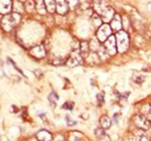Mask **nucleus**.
<instances>
[{
	"instance_id": "obj_1",
	"label": "nucleus",
	"mask_w": 151,
	"mask_h": 141,
	"mask_svg": "<svg viewBox=\"0 0 151 141\" xmlns=\"http://www.w3.org/2000/svg\"><path fill=\"white\" fill-rule=\"evenodd\" d=\"M115 39H116V49L120 53L126 52L129 48V36L126 31H117L116 36H115Z\"/></svg>"
},
{
	"instance_id": "obj_2",
	"label": "nucleus",
	"mask_w": 151,
	"mask_h": 141,
	"mask_svg": "<svg viewBox=\"0 0 151 141\" xmlns=\"http://www.w3.org/2000/svg\"><path fill=\"white\" fill-rule=\"evenodd\" d=\"M20 21V15L18 13H13V14H8L5 15V18L1 21V26L6 31H11Z\"/></svg>"
},
{
	"instance_id": "obj_3",
	"label": "nucleus",
	"mask_w": 151,
	"mask_h": 141,
	"mask_svg": "<svg viewBox=\"0 0 151 141\" xmlns=\"http://www.w3.org/2000/svg\"><path fill=\"white\" fill-rule=\"evenodd\" d=\"M109 36H112V28H111V26H108V24H102V26L99 28L98 33H96V38H98V41H99V42H105Z\"/></svg>"
},
{
	"instance_id": "obj_4",
	"label": "nucleus",
	"mask_w": 151,
	"mask_h": 141,
	"mask_svg": "<svg viewBox=\"0 0 151 141\" xmlns=\"http://www.w3.org/2000/svg\"><path fill=\"white\" fill-rule=\"evenodd\" d=\"M132 120H134V124H135L138 128H141V130H143V131L149 130L151 126L150 122H149L143 115H136Z\"/></svg>"
},
{
	"instance_id": "obj_5",
	"label": "nucleus",
	"mask_w": 151,
	"mask_h": 141,
	"mask_svg": "<svg viewBox=\"0 0 151 141\" xmlns=\"http://www.w3.org/2000/svg\"><path fill=\"white\" fill-rule=\"evenodd\" d=\"M104 43H105V49H106V51L108 52L109 56H113V54L116 53V51H117V49H116V39H115L114 36H109Z\"/></svg>"
},
{
	"instance_id": "obj_6",
	"label": "nucleus",
	"mask_w": 151,
	"mask_h": 141,
	"mask_svg": "<svg viewBox=\"0 0 151 141\" xmlns=\"http://www.w3.org/2000/svg\"><path fill=\"white\" fill-rule=\"evenodd\" d=\"M81 56H80V53L79 51H73V53L71 54V57L69 58V60H68V63H66V65L68 66H70V67H75L77 65H79L83 60H81Z\"/></svg>"
},
{
	"instance_id": "obj_7",
	"label": "nucleus",
	"mask_w": 151,
	"mask_h": 141,
	"mask_svg": "<svg viewBox=\"0 0 151 141\" xmlns=\"http://www.w3.org/2000/svg\"><path fill=\"white\" fill-rule=\"evenodd\" d=\"M100 15H101L102 22H111V21L113 20L115 13H114L113 8H111V7H106V8L104 9V12H102Z\"/></svg>"
},
{
	"instance_id": "obj_8",
	"label": "nucleus",
	"mask_w": 151,
	"mask_h": 141,
	"mask_svg": "<svg viewBox=\"0 0 151 141\" xmlns=\"http://www.w3.org/2000/svg\"><path fill=\"white\" fill-rule=\"evenodd\" d=\"M56 9L59 14H65L69 11V5L66 0H56Z\"/></svg>"
},
{
	"instance_id": "obj_9",
	"label": "nucleus",
	"mask_w": 151,
	"mask_h": 141,
	"mask_svg": "<svg viewBox=\"0 0 151 141\" xmlns=\"http://www.w3.org/2000/svg\"><path fill=\"white\" fill-rule=\"evenodd\" d=\"M111 28H112L113 30H115L116 33L121 30V28H122V22H121L120 15H117V14L114 15L113 20L111 21Z\"/></svg>"
},
{
	"instance_id": "obj_10",
	"label": "nucleus",
	"mask_w": 151,
	"mask_h": 141,
	"mask_svg": "<svg viewBox=\"0 0 151 141\" xmlns=\"http://www.w3.org/2000/svg\"><path fill=\"white\" fill-rule=\"evenodd\" d=\"M30 54L34 56L35 58H43L45 56V50L42 45H38V46H35L30 50Z\"/></svg>"
},
{
	"instance_id": "obj_11",
	"label": "nucleus",
	"mask_w": 151,
	"mask_h": 141,
	"mask_svg": "<svg viewBox=\"0 0 151 141\" xmlns=\"http://www.w3.org/2000/svg\"><path fill=\"white\" fill-rule=\"evenodd\" d=\"M12 8V1L11 0H0V13L6 14Z\"/></svg>"
},
{
	"instance_id": "obj_12",
	"label": "nucleus",
	"mask_w": 151,
	"mask_h": 141,
	"mask_svg": "<svg viewBox=\"0 0 151 141\" xmlns=\"http://www.w3.org/2000/svg\"><path fill=\"white\" fill-rule=\"evenodd\" d=\"M132 138H134L135 141H149V137H148L147 132H144L143 130L136 131L135 134L132 135Z\"/></svg>"
},
{
	"instance_id": "obj_13",
	"label": "nucleus",
	"mask_w": 151,
	"mask_h": 141,
	"mask_svg": "<svg viewBox=\"0 0 151 141\" xmlns=\"http://www.w3.org/2000/svg\"><path fill=\"white\" fill-rule=\"evenodd\" d=\"M36 137H37V139L40 141H51V139H52L51 133H49V132H48V131H45V130L40 131Z\"/></svg>"
},
{
	"instance_id": "obj_14",
	"label": "nucleus",
	"mask_w": 151,
	"mask_h": 141,
	"mask_svg": "<svg viewBox=\"0 0 151 141\" xmlns=\"http://www.w3.org/2000/svg\"><path fill=\"white\" fill-rule=\"evenodd\" d=\"M88 51H90V45L87 42H81L79 45V53L81 57H87L88 56Z\"/></svg>"
},
{
	"instance_id": "obj_15",
	"label": "nucleus",
	"mask_w": 151,
	"mask_h": 141,
	"mask_svg": "<svg viewBox=\"0 0 151 141\" xmlns=\"http://www.w3.org/2000/svg\"><path fill=\"white\" fill-rule=\"evenodd\" d=\"M100 124H101V127H102L104 130H108V128L112 126V120H111L109 117L102 116V117L100 118Z\"/></svg>"
},
{
	"instance_id": "obj_16",
	"label": "nucleus",
	"mask_w": 151,
	"mask_h": 141,
	"mask_svg": "<svg viewBox=\"0 0 151 141\" xmlns=\"http://www.w3.org/2000/svg\"><path fill=\"white\" fill-rule=\"evenodd\" d=\"M142 115L151 123V105L143 104V106H142Z\"/></svg>"
},
{
	"instance_id": "obj_17",
	"label": "nucleus",
	"mask_w": 151,
	"mask_h": 141,
	"mask_svg": "<svg viewBox=\"0 0 151 141\" xmlns=\"http://www.w3.org/2000/svg\"><path fill=\"white\" fill-rule=\"evenodd\" d=\"M47 11H49L50 13H54L56 11V0H44Z\"/></svg>"
},
{
	"instance_id": "obj_18",
	"label": "nucleus",
	"mask_w": 151,
	"mask_h": 141,
	"mask_svg": "<svg viewBox=\"0 0 151 141\" xmlns=\"http://www.w3.org/2000/svg\"><path fill=\"white\" fill-rule=\"evenodd\" d=\"M36 9L40 14H45L47 12V7H45V4H44V0H37L36 2Z\"/></svg>"
},
{
	"instance_id": "obj_19",
	"label": "nucleus",
	"mask_w": 151,
	"mask_h": 141,
	"mask_svg": "<svg viewBox=\"0 0 151 141\" xmlns=\"http://www.w3.org/2000/svg\"><path fill=\"white\" fill-rule=\"evenodd\" d=\"M98 54H99V59H102V60H106V59L109 57V54L106 51L105 48H100V49L98 50Z\"/></svg>"
},
{
	"instance_id": "obj_20",
	"label": "nucleus",
	"mask_w": 151,
	"mask_h": 141,
	"mask_svg": "<svg viewBox=\"0 0 151 141\" xmlns=\"http://www.w3.org/2000/svg\"><path fill=\"white\" fill-rule=\"evenodd\" d=\"M83 135L79 132H72L70 135V141H81Z\"/></svg>"
},
{
	"instance_id": "obj_21",
	"label": "nucleus",
	"mask_w": 151,
	"mask_h": 141,
	"mask_svg": "<svg viewBox=\"0 0 151 141\" xmlns=\"http://www.w3.org/2000/svg\"><path fill=\"white\" fill-rule=\"evenodd\" d=\"M92 20H93V24H94V27H101L102 26V20H101V18L99 16V15H93L92 16Z\"/></svg>"
},
{
	"instance_id": "obj_22",
	"label": "nucleus",
	"mask_w": 151,
	"mask_h": 141,
	"mask_svg": "<svg viewBox=\"0 0 151 141\" xmlns=\"http://www.w3.org/2000/svg\"><path fill=\"white\" fill-rule=\"evenodd\" d=\"M88 63L90 64H96V63H99V57H98L96 53H91L88 56Z\"/></svg>"
},
{
	"instance_id": "obj_23",
	"label": "nucleus",
	"mask_w": 151,
	"mask_h": 141,
	"mask_svg": "<svg viewBox=\"0 0 151 141\" xmlns=\"http://www.w3.org/2000/svg\"><path fill=\"white\" fill-rule=\"evenodd\" d=\"M95 135L99 138V139H104L106 138V133H105V130L101 127V128H96L95 130Z\"/></svg>"
},
{
	"instance_id": "obj_24",
	"label": "nucleus",
	"mask_w": 151,
	"mask_h": 141,
	"mask_svg": "<svg viewBox=\"0 0 151 141\" xmlns=\"http://www.w3.org/2000/svg\"><path fill=\"white\" fill-rule=\"evenodd\" d=\"M34 7H35L34 1H33V0H28L27 4H26V8H27V11H28V12H32V11L34 9Z\"/></svg>"
},
{
	"instance_id": "obj_25",
	"label": "nucleus",
	"mask_w": 151,
	"mask_h": 141,
	"mask_svg": "<svg viewBox=\"0 0 151 141\" xmlns=\"http://www.w3.org/2000/svg\"><path fill=\"white\" fill-rule=\"evenodd\" d=\"M99 49H100V48H99V41L93 39V41H92V44H91V50L96 51V50H99Z\"/></svg>"
},
{
	"instance_id": "obj_26",
	"label": "nucleus",
	"mask_w": 151,
	"mask_h": 141,
	"mask_svg": "<svg viewBox=\"0 0 151 141\" xmlns=\"http://www.w3.org/2000/svg\"><path fill=\"white\" fill-rule=\"evenodd\" d=\"M96 98H98V102H99L100 105L104 104V94H102V93H101V94H98V95H96Z\"/></svg>"
},
{
	"instance_id": "obj_27",
	"label": "nucleus",
	"mask_w": 151,
	"mask_h": 141,
	"mask_svg": "<svg viewBox=\"0 0 151 141\" xmlns=\"http://www.w3.org/2000/svg\"><path fill=\"white\" fill-rule=\"evenodd\" d=\"M64 109H68V110H72L73 109V103H71V102H66L64 105H63Z\"/></svg>"
},
{
	"instance_id": "obj_28",
	"label": "nucleus",
	"mask_w": 151,
	"mask_h": 141,
	"mask_svg": "<svg viewBox=\"0 0 151 141\" xmlns=\"http://www.w3.org/2000/svg\"><path fill=\"white\" fill-rule=\"evenodd\" d=\"M69 4H70V7L71 8H75L76 5L78 4V0H69Z\"/></svg>"
},
{
	"instance_id": "obj_29",
	"label": "nucleus",
	"mask_w": 151,
	"mask_h": 141,
	"mask_svg": "<svg viewBox=\"0 0 151 141\" xmlns=\"http://www.w3.org/2000/svg\"><path fill=\"white\" fill-rule=\"evenodd\" d=\"M135 81L138 82V83H142V82L144 81V76H142V75H141V76H136V78H135Z\"/></svg>"
},
{
	"instance_id": "obj_30",
	"label": "nucleus",
	"mask_w": 151,
	"mask_h": 141,
	"mask_svg": "<svg viewBox=\"0 0 151 141\" xmlns=\"http://www.w3.org/2000/svg\"><path fill=\"white\" fill-rule=\"evenodd\" d=\"M66 122H68V125H70V126H75L76 124H77L75 120H70V117L69 116L66 117Z\"/></svg>"
},
{
	"instance_id": "obj_31",
	"label": "nucleus",
	"mask_w": 151,
	"mask_h": 141,
	"mask_svg": "<svg viewBox=\"0 0 151 141\" xmlns=\"http://www.w3.org/2000/svg\"><path fill=\"white\" fill-rule=\"evenodd\" d=\"M126 141H135V140H134V138H132V137H128V138L126 139Z\"/></svg>"
},
{
	"instance_id": "obj_32",
	"label": "nucleus",
	"mask_w": 151,
	"mask_h": 141,
	"mask_svg": "<svg viewBox=\"0 0 151 141\" xmlns=\"http://www.w3.org/2000/svg\"><path fill=\"white\" fill-rule=\"evenodd\" d=\"M20 1H26V0H20Z\"/></svg>"
}]
</instances>
